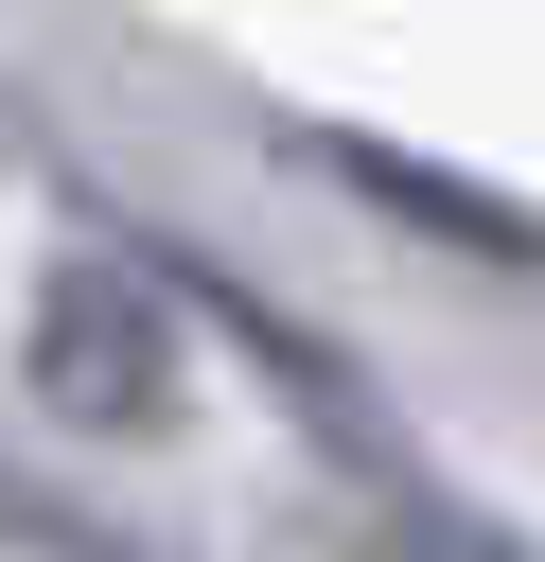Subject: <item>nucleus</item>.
I'll use <instances>...</instances> for the list:
<instances>
[{
    "mask_svg": "<svg viewBox=\"0 0 545 562\" xmlns=\"http://www.w3.org/2000/svg\"><path fill=\"white\" fill-rule=\"evenodd\" d=\"M18 386L53 439H176L193 422V316L176 281L105 228V246H53L35 299H18Z\"/></svg>",
    "mask_w": 545,
    "mask_h": 562,
    "instance_id": "obj_1",
    "label": "nucleus"
},
{
    "mask_svg": "<svg viewBox=\"0 0 545 562\" xmlns=\"http://www.w3.org/2000/svg\"><path fill=\"white\" fill-rule=\"evenodd\" d=\"M0 562H158L141 527H105L88 492H53L35 457H0Z\"/></svg>",
    "mask_w": 545,
    "mask_h": 562,
    "instance_id": "obj_3",
    "label": "nucleus"
},
{
    "mask_svg": "<svg viewBox=\"0 0 545 562\" xmlns=\"http://www.w3.org/2000/svg\"><path fill=\"white\" fill-rule=\"evenodd\" d=\"M387 527H404V562H545L527 527H492V509H457L440 474H387Z\"/></svg>",
    "mask_w": 545,
    "mask_h": 562,
    "instance_id": "obj_4",
    "label": "nucleus"
},
{
    "mask_svg": "<svg viewBox=\"0 0 545 562\" xmlns=\"http://www.w3.org/2000/svg\"><path fill=\"white\" fill-rule=\"evenodd\" d=\"M281 158H299V176H334L352 211H387V228H422V246L492 263V281H545V211H527L510 176H457V158H422V140H387V123H281Z\"/></svg>",
    "mask_w": 545,
    "mask_h": 562,
    "instance_id": "obj_2",
    "label": "nucleus"
}]
</instances>
